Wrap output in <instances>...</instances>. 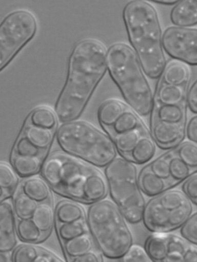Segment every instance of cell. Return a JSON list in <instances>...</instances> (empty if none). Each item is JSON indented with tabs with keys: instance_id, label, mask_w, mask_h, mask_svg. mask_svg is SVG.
<instances>
[{
	"instance_id": "obj_1",
	"label": "cell",
	"mask_w": 197,
	"mask_h": 262,
	"mask_svg": "<svg viewBox=\"0 0 197 262\" xmlns=\"http://www.w3.org/2000/svg\"><path fill=\"white\" fill-rule=\"evenodd\" d=\"M107 55L105 46L97 39L83 40L75 45L55 106L61 122L75 120L81 115L106 72Z\"/></svg>"
},
{
	"instance_id": "obj_2",
	"label": "cell",
	"mask_w": 197,
	"mask_h": 262,
	"mask_svg": "<svg viewBox=\"0 0 197 262\" xmlns=\"http://www.w3.org/2000/svg\"><path fill=\"white\" fill-rule=\"evenodd\" d=\"M123 18L131 48L149 78L158 79L166 64L163 35L157 12L149 1L128 2Z\"/></svg>"
},
{
	"instance_id": "obj_3",
	"label": "cell",
	"mask_w": 197,
	"mask_h": 262,
	"mask_svg": "<svg viewBox=\"0 0 197 262\" xmlns=\"http://www.w3.org/2000/svg\"><path fill=\"white\" fill-rule=\"evenodd\" d=\"M107 69L123 97L138 115L150 114L153 96L150 84L132 48L119 42L107 51Z\"/></svg>"
},
{
	"instance_id": "obj_4",
	"label": "cell",
	"mask_w": 197,
	"mask_h": 262,
	"mask_svg": "<svg viewBox=\"0 0 197 262\" xmlns=\"http://www.w3.org/2000/svg\"><path fill=\"white\" fill-rule=\"evenodd\" d=\"M56 138L65 154L91 166L106 167L116 158L112 138L86 122L63 123Z\"/></svg>"
},
{
	"instance_id": "obj_5",
	"label": "cell",
	"mask_w": 197,
	"mask_h": 262,
	"mask_svg": "<svg viewBox=\"0 0 197 262\" xmlns=\"http://www.w3.org/2000/svg\"><path fill=\"white\" fill-rule=\"evenodd\" d=\"M125 216L110 200L92 204L87 222L95 244L107 258L121 259L132 245L131 232Z\"/></svg>"
},
{
	"instance_id": "obj_6",
	"label": "cell",
	"mask_w": 197,
	"mask_h": 262,
	"mask_svg": "<svg viewBox=\"0 0 197 262\" xmlns=\"http://www.w3.org/2000/svg\"><path fill=\"white\" fill-rule=\"evenodd\" d=\"M108 190L125 219L132 224L142 220L145 202L134 163L116 158L105 168Z\"/></svg>"
},
{
	"instance_id": "obj_7",
	"label": "cell",
	"mask_w": 197,
	"mask_h": 262,
	"mask_svg": "<svg viewBox=\"0 0 197 262\" xmlns=\"http://www.w3.org/2000/svg\"><path fill=\"white\" fill-rule=\"evenodd\" d=\"M95 168L65 154L54 153L44 162L42 174L49 185L58 193L85 203L87 182Z\"/></svg>"
},
{
	"instance_id": "obj_8",
	"label": "cell",
	"mask_w": 197,
	"mask_h": 262,
	"mask_svg": "<svg viewBox=\"0 0 197 262\" xmlns=\"http://www.w3.org/2000/svg\"><path fill=\"white\" fill-rule=\"evenodd\" d=\"M191 201L180 190L154 196L145 205L142 220L152 232H170L182 227L192 212Z\"/></svg>"
},
{
	"instance_id": "obj_9",
	"label": "cell",
	"mask_w": 197,
	"mask_h": 262,
	"mask_svg": "<svg viewBox=\"0 0 197 262\" xmlns=\"http://www.w3.org/2000/svg\"><path fill=\"white\" fill-rule=\"evenodd\" d=\"M147 169L170 190L197 172V145L181 143L147 165Z\"/></svg>"
},
{
	"instance_id": "obj_10",
	"label": "cell",
	"mask_w": 197,
	"mask_h": 262,
	"mask_svg": "<svg viewBox=\"0 0 197 262\" xmlns=\"http://www.w3.org/2000/svg\"><path fill=\"white\" fill-rule=\"evenodd\" d=\"M37 23L30 12L21 10L9 14L0 26V69L2 71L35 33Z\"/></svg>"
},
{
	"instance_id": "obj_11",
	"label": "cell",
	"mask_w": 197,
	"mask_h": 262,
	"mask_svg": "<svg viewBox=\"0 0 197 262\" xmlns=\"http://www.w3.org/2000/svg\"><path fill=\"white\" fill-rule=\"evenodd\" d=\"M145 249L152 261H197V246L169 232H153Z\"/></svg>"
},
{
	"instance_id": "obj_12",
	"label": "cell",
	"mask_w": 197,
	"mask_h": 262,
	"mask_svg": "<svg viewBox=\"0 0 197 262\" xmlns=\"http://www.w3.org/2000/svg\"><path fill=\"white\" fill-rule=\"evenodd\" d=\"M163 44L173 59L197 66V29L169 27L163 33Z\"/></svg>"
},
{
	"instance_id": "obj_13",
	"label": "cell",
	"mask_w": 197,
	"mask_h": 262,
	"mask_svg": "<svg viewBox=\"0 0 197 262\" xmlns=\"http://www.w3.org/2000/svg\"><path fill=\"white\" fill-rule=\"evenodd\" d=\"M16 217L12 202L9 199L1 202L0 252H10L16 246L18 238Z\"/></svg>"
},
{
	"instance_id": "obj_14",
	"label": "cell",
	"mask_w": 197,
	"mask_h": 262,
	"mask_svg": "<svg viewBox=\"0 0 197 262\" xmlns=\"http://www.w3.org/2000/svg\"><path fill=\"white\" fill-rule=\"evenodd\" d=\"M186 123L151 122L152 138L163 149L174 148L182 143L186 135Z\"/></svg>"
},
{
	"instance_id": "obj_15",
	"label": "cell",
	"mask_w": 197,
	"mask_h": 262,
	"mask_svg": "<svg viewBox=\"0 0 197 262\" xmlns=\"http://www.w3.org/2000/svg\"><path fill=\"white\" fill-rule=\"evenodd\" d=\"M187 102L181 103H159L153 102L151 122L186 123Z\"/></svg>"
},
{
	"instance_id": "obj_16",
	"label": "cell",
	"mask_w": 197,
	"mask_h": 262,
	"mask_svg": "<svg viewBox=\"0 0 197 262\" xmlns=\"http://www.w3.org/2000/svg\"><path fill=\"white\" fill-rule=\"evenodd\" d=\"M170 18L174 26L190 28L197 24V0L179 1L171 10Z\"/></svg>"
},
{
	"instance_id": "obj_17",
	"label": "cell",
	"mask_w": 197,
	"mask_h": 262,
	"mask_svg": "<svg viewBox=\"0 0 197 262\" xmlns=\"http://www.w3.org/2000/svg\"><path fill=\"white\" fill-rule=\"evenodd\" d=\"M19 191L38 204L50 202L51 199L49 184L39 177L31 176L25 180Z\"/></svg>"
},
{
	"instance_id": "obj_18",
	"label": "cell",
	"mask_w": 197,
	"mask_h": 262,
	"mask_svg": "<svg viewBox=\"0 0 197 262\" xmlns=\"http://www.w3.org/2000/svg\"><path fill=\"white\" fill-rule=\"evenodd\" d=\"M147 134L144 127L126 132L112 137L116 151L127 159L135 148L141 137Z\"/></svg>"
},
{
	"instance_id": "obj_19",
	"label": "cell",
	"mask_w": 197,
	"mask_h": 262,
	"mask_svg": "<svg viewBox=\"0 0 197 262\" xmlns=\"http://www.w3.org/2000/svg\"><path fill=\"white\" fill-rule=\"evenodd\" d=\"M144 127L138 114L129 107L119 116L113 124L105 129L111 137L126 132Z\"/></svg>"
},
{
	"instance_id": "obj_20",
	"label": "cell",
	"mask_w": 197,
	"mask_h": 262,
	"mask_svg": "<svg viewBox=\"0 0 197 262\" xmlns=\"http://www.w3.org/2000/svg\"><path fill=\"white\" fill-rule=\"evenodd\" d=\"M128 106L117 99H109L104 102L98 110V119L105 129L111 126L122 113Z\"/></svg>"
},
{
	"instance_id": "obj_21",
	"label": "cell",
	"mask_w": 197,
	"mask_h": 262,
	"mask_svg": "<svg viewBox=\"0 0 197 262\" xmlns=\"http://www.w3.org/2000/svg\"><path fill=\"white\" fill-rule=\"evenodd\" d=\"M155 151V143L147 133L141 137L126 160L134 164H143L152 159Z\"/></svg>"
},
{
	"instance_id": "obj_22",
	"label": "cell",
	"mask_w": 197,
	"mask_h": 262,
	"mask_svg": "<svg viewBox=\"0 0 197 262\" xmlns=\"http://www.w3.org/2000/svg\"><path fill=\"white\" fill-rule=\"evenodd\" d=\"M43 162V157L13 155L12 166L16 173L22 177H30L36 173Z\"/></svg>"
},
{
	"instance_id": "obj_23",
	"label": "cell",
	"mask_w": 197,
	"mask_h": 262,
	"mask_svg": "<svg viewBox=\"0 0 197 262\" xmlns=\"http://www.w3.org/2000/svg\"><path fill=\"white\" fill-rule=\"evenodd\" d=\"M57 224L66 223L84 219V208L78 204L71 201H63L57 204L55 212Z\"/></svg>"
},
{
	"instance_id": "obj_24",
	"label": "cell",
	"mask_w": 197,
	"mask_h": 262,
	"mask_svg": "<svg viewBox=\"0 0 197 262\" xmlns=\"http://www.w3.org/2000/svg\"><path fill=\"white\" fill-rule=\"evenodd\" d=\"M23 135L44 151L50 147L54 138L53 129L35 126L30 123L26 125Z\"/></svg>"
},
{
	"instance_id": "obj_25",
	"label": "cell",
	"mask_w": 197,
	"mask_h": 262,
	"mask_svg": "<svg viewBox=\"0 0 197 262\" xmlns=\"http://www.w3.org/2000/svg\"><path fill=\"white\" fill-rule=\"evenodd\" d=\"M93 242L90 233L88 232L63 243V249L68 260L92 250Z\"/></svg>"
},
{
	"instance_id": "obj_26",
	"label": "cell",
	"mask_w": 197,
	"mask_h": 262,
	"mask_svg": "<svg viewBox=\"0 0 197 262\" xmlns=\"http://www.w3.org/2000/svg\"><path fill=\"white\" fill-rule=\"evenodd\" d=\"M55 213L50 202L38 204L31 219L46 235L51 231Z\"/></svg>"
},
{
	"instance_id": "obj_27",
	"label": "cell",
	"mask_w": 197,
	"mask_h": 262,
	"mask_svg": "<svg viewBox=\"0 0 197 262\" xmlns=\"http://www.w3.org/2000/svg\"><path fill=\"white\" fill-rule=\"evenodd\" d=\"M18 237L27 243H36L47 236L36 225L31 219L18 220L17 223Z\"/></svg>"
},
{
	"instance_id": "obj_28",
	"label": "cell",
	"mask_w": 197,
	"mask_h": 262,
	"mask_svg": "<svg viewBox=\"0 0 197 262\" xmlns=\"http://www.w3.org/2000/svg\"><path fill=\"white\" fill-rule=\"evenodd\" d=\"M28 122L32 125L53 129L57 123V115L49 107L40 106L30 113Z\"/></svg>"
},
{
	"instance_id": "obj_29",
	"label": "cell",
	"mask_w": 197,
	"mask_h": 262,
	"mask_svg": "<svg viewBox=\"0 0 197 262\" xmlns=\"http://www.w3.org/2000/svg\"><path fill=\"white\" fill-rule=\"evenodd\" d=\"M57 232L62 243L89 232L87 222L85 219L72 222L59 224Z\"/></svg>"
},
{
	"instance_id": "obj_30",
	"label": "cell",
	"mask_w": 197,
	"mask_h": 262,
	"mask_svg": "<svg viewBox=\"0 0 197 262\" xmlns=\"http://www.w3.org/2000/svg\"><path fill=\"white\" fill-rule=\"evenodd\" d=\"M13 207L18 220L31 219L38 204L19 191L13 201Z\"/></svg>"
},
{
	"instance_id": "obj_31",
	"label": "cell",
	"mask_w": 197,
	"mask_h": 262,
	"mask_svg": "<svg viewBox=\"0 0 197 262\" xmlns=\"http://www.w3.org/2000/svg\"><path fill=\"white\" fill-rule=\"evenodd\" d=\"M41 249L31 245H20L14 249L12 255V261L35 262Z\"/></svg>"
},
{
	"instance_id": "obj_32",
	"label": "cell",
	"mask_w": 197,
	"mask_h": 262,
	"mask_svg": "<svg viewBox=\"0 0 197 262\" xmlns=\"http://www.w3.org/2000/svg\"><path fill=\"white\" fill-rule=\"evenodd\" d=\"M44 154V151L35 146L23 135L14 145L13 155L43 157Z\"/></svg>"
},
{
	"instance_id": "obj_33",
	"label": "cell",
	"mask_w": 197,
	"mask_h": 262,
	"mask_svg": "<svg viewBox=\"0 0 197 262\" xmlns=\"http://www.w3.org/2000/svg\"><path fill=\"white\" fill-rule=\"evenodd\" d=\"M17 173L8 163L1 162L0 185L4 188L14 191L18 182Z\"/></svg>"
},
{
	"instance_id": "obj_34",
	"label": "cell",
	"mask_w": 197,
	"mask_h": 262,
	"mask_svg": "<svg viewBox=\"0 0 197 262\" xmlns=\"http://www.w3.org/2000/svg\"><path fill=\"white\" fill-rule=\"evenodd\" d=\"M181 232L185 239L197 246V212L191 215L181 227Z\"/></svg>"
},
{
	"instance_id": "obj_35",
	"label": "cell",
	"mask_w": 197,
	"mask_h": 262,
	"mask_svg": "<svg viewBox=\"0 0 197 262\" xmlns=\"http://www.w3.org/2000/svg\"><path fill=\"white\" fill-rule=\"evenodd\" d=\"M121 259L124 261H152L145 248L133 244Z\"/></svg>"
},
{
	"instance_id": "obj_36",
	"label": "cell",
	"mask_w": 197,
	"mask_h": 262,
	"mask_svg": "<svg viewBox=\"0 0 197 262\" xmlns=\"http://www.w3.org/2000/svg\"><path fill=\"white\" fill-rule=\"evenodd\" d=\"M183 190L190 200L197 205V174L193 175L186 180L183 185Z\"/></svg>"
},
{
	"instance_id": "obj_37",
	"label": "cell",
	"mask_w": 197,
	"mask_h": 262,
	"mask_svg": "<svg viewBox=\"0 0 197 262\" xmlns=\"http://www.w3.org/2000/svg\"><path fill=\"white\" fill-rule=\"evenodd\" d=\"M187 103L190 111L197 114V78L188 87Z\"/></svg>"
},
{
	"instance_id": "obj_38",
	"label": "cell",
	"mask_w": 197,
	"mask_h": 262,
	"mask_svg": "<svg viewBox=\"0 0 197 262\" xmlns=\"http://www.w3.org/2000/svg\"><path fill=\"white\" fill-rule=\"evenodd\" d=\"M186 135L189 140L197 144V114L191 117L186 124Z\"/></svg>"
},
{
	"instance_id": "obj_39",
	"label": "cell",
	"mask_w": 197,
	"mask_h": 262,
	"mask_svg": "<svg viewBox=\"0 0 197 262\" xmlns=\"http://www.w3.org/2000/svg\"><path fill=\"white\" fill-rule=\"evenodd\" d=\"M68 261L76 262L102 261L103 258L100 254L91 250L81 256L70 259Z\"/></svg>"
},
{
	"instance_id": "obj_40",
	"label": "cell",
	"mask_w": 197,
	"mask_h": 262,
	"mask_svg": "<svg viewBox=\"0 0 197 262\" xmlns=\"http://www.w3.org/2000/svg\"><path fill=\"white\" fill-rule=\"evenodd\" d=\"M64 261L58 256L53 253L41 249L40 253L35 260V262H53V261Z\"/></svg>"
},
{
	"instance_id": "obj_41",
	"label": "cell",
	"mask_w": 197,
	"mask_h": 262,
	"mask_svg": "<svg viewBox=\"0 0 197 262\" xmlns=\"http://www.w3.org/2000/svg\"><path fill=\"white\" fill-rule=\"evenodd\" d=\"M12 260L9 252H0V262H7Z\"/></svg>"
},
{
	"instance_id": "obj_42",
	"label": "cell",
	"mask_w": 197,
	"mask_h": 262,
	"mask_svg": "<svg viewBox=\"0 0 197 262\" xmlns=\"http://www.w3.org/2000/svg\"><path fill=\"white\" fill-rule=\"evenodd\" d=\"M179 1L177 0H156L152 1L153 2L165 5H174Z\"/></svg>"
}]
</instances>
